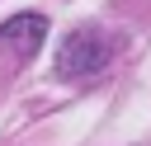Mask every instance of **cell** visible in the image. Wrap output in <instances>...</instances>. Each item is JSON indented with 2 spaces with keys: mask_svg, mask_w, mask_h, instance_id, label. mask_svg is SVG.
<instances>
[{
  "mask_svg": "<svg viewBox=\"0 0 151 146\" xmlns=\"http://www.w3.org/2000/svg\"><path fill=\"white\" fill-rule=\"evenodd\" d=\"M109 57H113V47L99 28H76L57 47V80H90L109 66Z\"/></svg>",
  "mask_w": 151,
  "mask_h": 146,
  "instance_id": "1",
  "label": "cell"
},
{
  "mask_svg": "<svg viewBox=\"0 0 151 146\" xmlns=\"http://www.w3.org/2000/svg\"><path fill=\"white\" fill-rule=\"evenodd\" d=\"M47 38V19L42 14H14L0 24V47H14V57H33Z\"/></svg>",
  "mask_w": 151,
  "mask_h": 146,
  "instance_id": "2",
  "label": "cell"
}]
</instances>
